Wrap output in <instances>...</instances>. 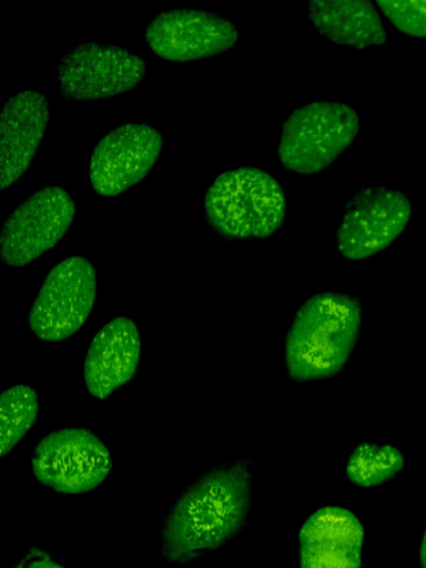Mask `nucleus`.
Listing matches in <instances>:
<instances>
[{
    "label": "nucleus",
    "instance_id": "f257e3e1",
    "mask_svg": "<svg viewBox=\"0 0 426 568\" xmlns=\"http://www.w3.org/2000/svg\"><path fill=\"white\" fill-rule=\"evenodd\" d=\"M252 468L246 459L222 463L189 485L168 510L159 555L185 564L231 541L252 508Z\"/></svg>",
    "mask_w": 426,
    "mask_h": 568
},
{
    "label": "nucleus",
    "instance_id": "f03ea898",
    "mask_svg": "<svg viewBox=\"0 0 426 568\" xmlns=\"http://www.w3.org/2000/svg\"><path fill=\"white\" fill-rule=\"evenodd\" d=\"M363 308L355 296L318 292L297 310L285 341V364L296 382L337 375L359 336Z\"/></svg>",
    "mask_w": 426,
    "mask_h": 568
},
{
    "label": "nucleus",
    "instance_id": "7ed1b4c3",
    "mask_svg": "<svg viewBox=\"0 0 426 568\" xmlns=\"http://www.w3.org/2000/svg\"><path fill=\"white\" fill-rule=\"evenodd\" d=\"M204 210L210 227L223 237L264 239L281 229L287 200L271 174L240 166L215 178L206 191Z\"/></svg>",
    "mask_w": 426,
    "mask_h": 568
},
{
    "label": "nucleus",
    "instance_id": "20e7f679",
    "mask_svg": "<svg viewBox=\"0 0 426 568\" xmlns=\"http://www.w3.org/2000/svg\"><path fill=\"white\" fill-rule=\"evenodd\" d=\"M359 134V118L347 103L316 101L282 123L276 154L286 170L310 175L332 165Z\"/></svg>",
    "mask_w": 426,
    "mask_h": 568
},
{
    "label": "nucleus",
    "instance_id": "39448f33",
    "mask_svg": "<svg viewBox=\"0 0 426 568\" xmlns=\"http://www.w3.org/2000/svg\"><path fill=\"white\" fill-rule=\"evenodd\" d=\"M32 474L59 494L79 495L98 488L110 475L112 458L91 430L69 427L45 435L33 448Z\"/></svg>",
    "mask_w": 426,
    "mask_h": 568
},
{
    "label": "nucleus",
    "instance_id": "423d86ee",
    "mask_svg": "<svg viewBox=\"0 0 426 568\" xmlns=\"http://www.w3.org/2000/svg\"><path fill=\"white\" fill-rule=\"evenodd\" d=\"M95 296L94 265L80 255L62 260L47 274L30 308L32 333L48 342L68 338L88 321Z\"/></svg>",
    "mask_w": 426,
    "mask_h": 568
},
{
    "label": "nucleus",
    "instance_id": "0eeeda50",
    "mask_svg": "<svg viewBox=\"0 0 426 568\" xmlns=\"http://www.w3.org/2000/svg\"><path fill=\"white\" fill-rule=\"evenodd\" d=\"M148 62L133 51L88 41L71 47L57 68L60 91L77 102L111 98L135 88Z\"/></svg>",
    "mask_w": 426,
    "mask_h": 568
},
{
    "label": "nucleus",
    "instance_id": "6e6552de",
    "mask_svg": "<svg viewBox=\"0 0 426 568\" xmlns=\"http://www.w3.org/2000/svg\"><path fill=\"white\" fill-rule=\"evenodd\" d=\"M413 205L386 186H363L347 201L335 240L339 253L359 261L386 250L406 229Z\"/></svg>",
    "mask_w": 426,
    "mask_h": 568
},
{
    "label": "nucleus",
    "instance_id": "1a4fd4ad",
    "mask_svg": "<svg viewBox=\"0 0 426 568\" xmlns=\"http://www.w3.org/2000/svg\"><path fill=\"white\" fill-rule=\"evenodd\" d=\"M75 212L71 195L60 186H44L14 209L3 223L0 256L4 265L24 266L58 244Z\"/></svg>",
    "mask_w": 426,
    "mask_h": 568
},
{
    "label": "nucleus",
    "instance_id": "9d476101",
    "mask_svg": "<svg viewBox=\"0 0 426 568\" xmlns=\"http://www.w3.org/2000/svg\"><path fill=\"white\" fill-rule=\"evenodd\" d=\"M161 132L145 123H125L106 133L95 145L89 180L102 196H115L145 179L160 156Z\"/></svg>",
    "mask_w": 426,
    "mask_h": 568
},
{
    "label": "nucleus",
    "instance_id": "9b49d317",
    "mask_svg": "<svg viewBox=\"0 0 426 568\" xmlns=\"http://www.w3.org/2000/svg\"><path fill=\"white\" fill-rule=\"evenodd\" d=\"M144 37L161 59L187 62L229 50L237 42L239 32L233 22L215 12L173 9L154 16Z\"/></svg>",
    "mask_w": 426,
    "mask_h": 568
},
{
    "label": "nucleus",
    "instance_id": "f8f14e48",
    "mask_svg": "<svg viewBox=\"0 0 426 568\" xmlns=\"http://www.w3.org/2000/svg\"><path fill=\"white\" fill-rule=\"evenodd\" d=\"M364 528L339 506H324L304 521L298 535L301 568H361Z\"/></svg>",
    "mask_w": 426,
    "mask_h": 568
},
{
    "label": "nucleus",
    "instance_id": "ddd939ff",
    "mask_svg": "<svg viewBox=\"0 0 426 568\" xmlns=\"http://www.w3.org/2000/svg\"><path fill=\"white\" fill-rule=\"evenodd\" d=\"M141 336L135 322L119 316L92 337L84 357L83 376L88 392L105 398L131 381L138 372Z\"/></svg>",
    "mask_w": 426,
    "mask_h": 568
},
{
    "label": "nucleus",
    "instance_id": "4468645a",
    "mask_svg": "<svg viewBox=\"0 0 426 568\" xmlns=\"http://www.w3.org/2000/svg\"><path fill=\"white\" fill-rule=\"evenodd\" d=\"M49 122V101L41 92L10 97L0 115V187L11 186L27 171Z\"/></svg>",
    "mask_w": 426,
    "mask_h": 568
},
{
    "label": "nucleus",
    "instance_id": "2eb2a0df",
    "mask_svg": "<svg viewBox=\"0 0 426 568\" xmlns=\"http://www.w3.org/2000/svg\"><path fill=\"white\" fill-rule=\"evenodd\" d=\"M307 18L313 28L335 44L365 49L384 44L387 32L371 1L312 0Z\"/></svg>",
    "mask_w": 426,
    "mask_h": 568
},
{
    "label": "nucleus",
    "instance_id": "dca6fc26",
    "mask_svg": "<svg viewBox=\"0 0 426 568\" xmlns=\"http://www.w3.org/2000/svg\"><path fill=\"white\" fill-rule=\"evenodd\" d=\"M403 453L389 444L361 443L351 453L345 467L347 478L364 488L378 486L404 467Z\"/></svg>",
    "mask_w": 426,
    "mask_h": 568
},
{
    "label": "nucleus",
    "instance_id": "f3484780",
    "mask_svg": "<svg viewBox=\"0 0 426 568\" xmlns=\"http://www.w3.org/2000/svg\"><path fill=\"white\" fill-rule=\"evenodd\" d=\"M38 395L30 386L6 388L0 397V455H7L37 420Z\"/></svg>",
    "mask_w": 426,
    "mask_h": 568
},
{
    "label": "nucleus",
    "instance_id": "a211bd4d",
    "mask_svg": "<svg viewBox=\"0 0 426 568\" xmlns=\"http://www.w3.org/2000/svg\"><path fill=\"white\" fill-rule=\"evenodd\" d=\"M376 4L398 31L426 39V0H378Z\"/></svg>",
    "mask_w": 426,
    "mask_h": 568
},
{
    "label": "nucleus",
    "instance_id": "6ab92c4d",
    "mask_svg": "<svg viewBox=\"0 0 426 568\" xmlns=\"http://www.w3.org/2000/svg\"><path fill=\"white\" fill-rule=\"evenodd\" d=\"M13 568H65L39 548H31Z\"/></svg>",
    "mask_w": 426,
    "mask_h": 568
},
{
    "label": "nucleus",
    "instance_id": "aec40b11",
    "mask_svg": "<svg viewBox=\"0 0 426 568\" xmlns=\"http://www.w3.org/2000/svg\"><path fill=\"white\" fill-rule=\"evenodd\" d=\"M419 562L422 568H426V527L424 529L420 547H419Z\"/></svg>",
    "mask_w": 426,
    "mask_h": 568
}]
</instances>
